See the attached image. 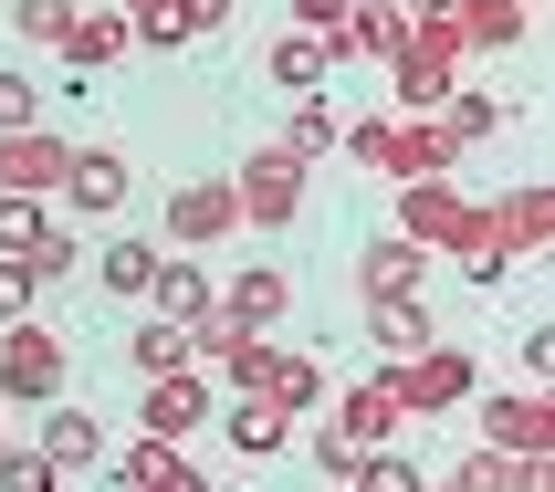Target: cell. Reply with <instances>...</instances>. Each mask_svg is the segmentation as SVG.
<instances>
[{
  "mask_svg": "<svg viewBox=\"0 0 555 492\" xmlns=\"http://www.w3.org/2000/svg\"><path fill=\"white\" fill-rule=\"evenodd\" d=\"M231 199H242V231H294L305 220V157L283 147V137H262L231 168Z\"/></svg>",
  "mask_w": 555,
  "mask_h": 492,
  "instance_id": "cell-1",
  "label": "cell"
},
{
  "mask_svg": "<svg viewBox=\"0 0 555 492\" xmlns=\"http://www.w3.org/2000/svg\"><path fill=\"white\" fill-rule=\"evenodd\" d=\"M462 31L451 22H409V42H399V63H388V94H399V116H440V94L462 85Z\"/></svg>",
  "mask_w": 555,
  "mask_h": 492,
  "instance_id": "cell-2",
  "label": "cell"
},
{
  "mask_svg": "<svg viewBox=\"0 0 555 492\" xmlns=\"http://www.w3.org/2000/svg\"><path fill=\"white\" fill-rule=\"evenodd\" d=\"M63 377H74V357H63V336L53 325H0V399L11 409H53L63 399Z\"/></svg>",
  "mask_w": 555,
  "mask_h": 492,
  "instance_id": "cell-3",
  "label": "cell"
},
{
  "mask_svg": "<svg viewBox=\"0 0 555 492\" xmlns=\"http://www.w3.org/2000/svg\"><path fill=\"white\" fill-rule=\"evenodd\" d=\"M388 377V399H399V419H440V409H462L472 388H482V367H472L462 346H420V357H399Z\"/></svg>",
  "mask_w": 555,
  "mask_h": 492,
  "instance_id": "cell-4",
  "label": "cell"
},
{
  "mask_svg": "<svg viewBox=\"0 0 555 492\" xmlns=\"http://www.w3.org/2000/svg\"><path fill=\"white\" fill-rule=\"evenodd\" d=\"M399 242H420V251H462V242H482V210H472L451 179H409V189H399Z\"/></svg>",
  "mask_w": 555,
  "mask_h": 492,
  "instance_id": "cell-5",
  "label": "cell"
},
{
  "mask_svg": "<svg viewBox=\"0 0 555 492\" xmlns=\"http://www.w3.org/2000/svg\"><path fill=\"white\" fill-rule=\"evenodd\" d=\"M210 409H220V388H210L199 367H179V377H147V399H137V419H147V440L189 451V440L210 430Z\"/></svg>",
  "mask_w": 555,
  "mask_h": 492,
  "instance_id": "cell-6",
  "label": "cell"
},
{
  "mask_svg": "<svg viewBox=\"0 0 555 492\" xmlns=\"http://www.w3.org/2000/svg\"><path fill=\"white\" fill-rule=\"evenodd\" d=\"M74 220H116L126 199H137V168H126V147H74V168H63V189H53Z\"/></svg>",
  "mask_w": 555,
  "mask_h": 492,
  "instance_id": "cell-7",
  "label": "cell"
},
{
  "mask_svg": "<svg viewBox=\"0 0 555 492\" xmlns=\"http://www.w3.org/2000/svg\"><path fill=\"white\" fill-rule=\"evenodd\" d=\"M482 451H503V462H545L555 451V419H545V388H493L482 399Z\"/></svg>",
  "mask_w": 555,
  "mask_h": 492,
  "instance_id": "cell-8",
  "label": "cell"
},
{
  "mask_svg": "<svg viewBox=\"0 0 555 492\" xmlns=\"http://www.w3.org/2000/svg\"><path fill=\"white\" fill-rule=\"evenodd\" d=\"M74 147H63L53 126H22V137H0V199H53Z\"/></svg>",
  "mask_w": 555,
  "mask_h": 492,
  "instance_id": "cell-9",
  "label": "cell"
},
{
  "mask_svg": "<svg viewBox=\"0 0 555 492\" xmlns=\"http://www.w3.org/2000/svg\"><path fill=\"white\" fill-rule=\"evenodd\" d=\"M451 168H462V147H451V137H440L430 116H388V147H377V179H451Z\"/></svg>",
  "mask_w": 555,
  "mask_h": 492,
  "instance_id": "cell-10",
  "label": "cell"
},
{
  "mask_svg": "<svg viewBox=\"0 0 555 492\" xmlns=\"http://www.w3.org/2000/svg\"><path fill=\"white\" fill-rule=\"evenodd\" d=\"M231 231H242V199H231V179H189V189H168V242H179V251L231 242Z\"/></svg>",
  "mask_w": 555,
  "mask_h": 492,
  "instance_id": "cell-11",
  "label": "cell"
},
{
  "mask_svg": "<svg viewBox=\"0 0 555 492\" xmlns=\"http://www.w3.org/2000/svg\"><path fill=\"white\" fill-rule=\"evenodd\" d=\"M283 314H294V273H283V262H251V273L220 283V325H251V336H273Z\"/></svg>",
  "mask_w": 555,
  "mask_h": 492,
  "instance_id": "cell-12",
  "label": "cell"
},
{
  "mask_svg": "<svg viewBox=\"0 0 555 492\" xmlns=\"http://www.w3.org/2000/svg\"><path fill=\"white\" fill-rule=\"evenodd\" d=\"M147 314L157 325H210L220 314V283L189 262V251H157V283H147Z\"/></svg>",
  "mask_w": 555,
  "mask_h": 492,
  "instance_id": "cell-13",
  "label": "cell"
},
{
  "mask_svg": "<svg viewBox=\"0 0 555 492\" xmlns=\"http://www.w3.org/2000/svg\"><path fill=\"white\" fill-rule=\"evenodd\" d=\"M399 42H409V0H357L336 31V74L346 63H399Z\"/></svg>",
  "mask_w": 555,
  "mask_h": 492,
  "instance_id": "cell-14",
  "label": "cell"
},
{
  "mask_svg": "<svg viewBox=\"0 0 555 492\" xmlns=\"http://www.w3.org/2000/svg\"><path fill=\"white\" fill-rule=\"evenodd\" d=\"M545 220H555V199H545V179H525L503 210H482V242L503 251V262H534L545 251Z\"/></svg>",
  "mask_w": 555,
  "mask_h": 492,
  "instance_id": "cell-15",
  "label": "cell"
},
{
  "mask_svg": "<svg viewBox=\"0 0 555 492\" xmlns=\"http://www.w3.org/2000/svg\"><path fill=\"white\" fill-rule=\"evenodd\" d=\"M116 462L126 492H210V471L189 462V451H168V440H126V451H105Z\"/></svg>",
  "mask_w": 555,
  "mask_h": 492,
  "instance_id": "cell-16",
  "label": "cell"
},
{
  "mask_svg": "<svg viewBox=\"0 0 555 492\" xmlns=\"http://www.w3.org/2000/svg\"><path fill=\"white\" fill-rule=\"evenodd\" d=\"M325 419H336L357 451H399V430H409V419H399V399H388V377H357V388H346Z\"/></svg>",
  "mask_w": 555,
  "mask_h": 492,
  "instance_id": "cell-17",
  "label": "cell"
},
{
  "mask_svg": "<svg viewBox=\"0 0 555 492\" xmlns=\"http://www.w3.org/2000/svg\"><path fill=\"white\" fill-rule=\"evenodd\" d=\"M31 451H42V462H53V471H105V451H116V440H105V419H94V409H42V440H31Z\"/></svg>",
  "mask_w": 555,
  "mask_h": 492,
  "instance_id": "cell-18",
  "label": "cell"
},
{
  "mask_svg": "<svg viewBox=\"0 0 555 492\" xmlns=\"http://www.w3.org/2000/svg\"><path fill=\"white\" fill-rule=\"evenodd\" d=\"M451 31H462V53H514L534 31V0H451Z\"/></svg>",
  "mask_w": 555,
  "mask_h": 492,
  "instance_id": "cell-19",
  "label": "cell"
},
{
  "mask_svg": "<svg viewBox=\"0 0 555 492\" xmlns=\"http://www.w3.org/2000/svg\"><path fill=\"white\" fill-rule=\"evenodd\" d=\"M53 53L74 63V74H105L116 53H137V22H116V11L94 0V11H74V22H63V42H53Z\"/></svg>",
  "mask_w": 555,
  "mask_h": 492,
  "instance_id": "cell-20",
  "label": "cell"
},
{
  "mask_svg": "<svg viewBox=\"0 0 555 492\" xmlns=\"http://www.w3.org/2000/svg\"><path fill=\"white\" fill-rule=\"evenodd\" d=\"M357 283H367V305H388V294H420V283H430V251L399 242V231H377V242L357 251Z\"/></svg>",
  "mask_w": 555,
  "mask_h": 492,
  "instance_id": "cell-21",
  "label": "cell"
},
{
  "mask_svg": "<svg viewBox=\"0 0 555 492\" xmlns=\"http://www.w3.org/2000/svg\"><path fill=\"white\" fill-rule=\"evenodd\" d=\"M325 74H336V42H314V31H283L273 53H262V85H283L294 105H305V94H325Z\"/></svg>",
  "mask_w": 555,
  "mask_h": 492,
  "instance_id": "cell-22",
  "label": "cell"
},
{
  "mask_svg": "<svg viewBox=\"0 0 555 492\" xmlns=\"http://www.w3.org/2000/svg\"><path fill=\"white\" fill-rule=\"evenodd\" d=\"M220 430H231V451L242 462H273V451H294V419H283L273 399H231V409H210Z\"/></svg>",
  "mask_w": 555,
  "mask_h": 492,
  "instance_id": "cell-23",
  "label": "cell"
},
{
  "mask_svg": "<svg viewBox=\"0 0 555 492\" xmlns=\"http://www.w3.org/2000/svg\"><path fill=\"white\" fill-rule=\"evenodd\" d=\"M367 346L388 357V367H399V357H420V346H440V336H430V305H420V294H388V305H367Z\"/></svg>",
  "mask_w": 555,
  "mask_h": 492,
  "instance_id": "cell-24",
  "label": "cell"
},
{
  "mask_svg": "<svg viewBox=\"0 0 555 492\" xmlns=\"http://www.w3.org/2000/svg\"><path fill=\"white\" fill-rule=\"evenodd\" d=\"M94 283H105L116 305H147V283H157V242H94Z\"/></svg>",
  "mask_w": 555,
  "mask_h": 492,
  "instance_id": "cell-25",
  "label": "cell"
},
{
  "mask_svg": "<svg viewBox=\"0 0 555 492\" xmlns=\"http://www.w3.org/2000/svg\"><path fill=\"white\" fill-rule=\"evenodd\" d=\"M440 137H451V147H482V137H493V126H503V105H493V94H472V85H451V94H440Z\"/></svg>",
  "mask_w": 555,
  "mask_h": 492,
  "instance_id": "cell-26",
  "label": "cell"
},
{
  "mask_svg": "<svg viewBox=\"0 0 555 492\" xmlns=\"http://www.w3.org/2000/svg\"><path fill=\"white\" fill-rule=\"evenodd\" d=\"M262 399H273L283 419H305V409H325V367H314V357H273V388H262Z\"/></svg>",
  "mask_w": 555,
  "mask_h": 492,
  "instance_id": "cell-27",
  "label": "cell"
},
{
  "mask_svg": "<svg viewBox=\"0 0 555 492\" xmlns=\"http://www.w3.org/2000/svg\"><path fill=\"white\" fill-rule=\"evenodd\" d=\"M126 357H137V377H179L189 367V325H137V336H126Z\"/></svg>",
  "mask_w": 555,
  "mask_h": 492,
  "instance_id": "cell-28",
  "label": "cell"
},
{
  "mask_svg": "<svg viewBox=\"0 0 555 492\" xmlns=\"http://www.w3.org/2000/svg\"><path fill=\"white\" fill-rule=\"evenodd\" d=\"M336 126H346L336 105H325V94H305V105H294V126H283V147L314 168V157H336Z\"/></svg>",
  "mask_w": 555,
  "mask_h": 492,
  "instance_id": "cell-29",
  "label": "cell"
},
{
  "mask_svg": "<svg viewBox=\"0 0 555 492\" xmlns=\"http://www.w3.org/2000/svg\"><path fill=\"white\" fill-rule=\"evenodd\" d=\"M346 492H430V471L409 462V451H367V462L346 471Z\"/></svg>",
  "mask_w": 555,
  "mask_h": 492,
  "instance_id": "cell-30",
  "label": "cell"
},
{
  "mask_svg": "<svg viewBox=\"0 0 555 492\" xmlns=\"http://www.w3.org/2000/svg\"><path fill=\"white\" fill-rule=\"evenodd\" d=\"M74 262H85V242H74L63 220H42V242L22 251V273H31V283H63V273H74Z\"/></svg>",
  "mask_w": 555,
  "mask_h": 492,
  "instance_id": "cell-31",
  "label": "cell"
},
{
  "mask_svg": "<svg viewBox=\"0 0 555 492\" xmlns=\"http://www.w3.org/2000/svg\"><path fill=\"white\" fill-rule=\"evenodd\" d=\"M42 220H53V199H0V262H22L42 242Z\"/></svg>",
  "mask_w": 555,
  "mask_h": 492,
  "instance_id": "cell-32",
  "label": "cell"
},
{
  "mask_svg": "<svg viewBox=\"0 0 555 492\" xmlns=\"http://www.w3.org/2000/svg\"><path fill=\"white\" fill-rule=\"evenodd\" d=\"M157 22L179 31V42H210V31H231V0H168Z\"/></svg>",
  "mask_w": 555,
  "mask_h": 492,
  "instance_id": "cell-33",
  "label": "cell"
},
{
  "mask_svg": "<svg viewBox=\"0 0 555 492\" xmlns=\"http://www.w3.org/2000/svg\"><path fill=\"white\" fill-rule=\"evenodd\" d=\"M63 22H74V0H11V31L22 42H63Z\"/></svg>",
  "mask_w": 555,
  "mask_h": 492,
  "instance_id": "cell-34",
  "label": "cell"
},
{
  "mask_svg": "<svg viewBox=\"0 0 555 492\" xmlns=\"http://www.w3.org/2000/svg\"><path fill=\"white\" fill-rule=\"evenodd\" d=\"M22 126H42V94L31 74H0V137H22Z\"/></svg>",
  "mask_w": 555,
  "mask_h": 492,
  "instance_id": "cell-35",
  "label": "cell"
},
{
  "mask_svg": "<svg viewBox=\"0 0 555 492\" xmlns=\"http://www.w3.org/2000/svg\"><path fill=\"white\" fill-rule=\"evenodd\" d=\"M0 492H63V471L42 462V451H11V462H0Z\"/></svg>",
  "mask_w": 555,
  "mask_h": 492,
  "instance_id": "cell-36",
  "label": "cell"
},
{
  "mask_svg": "<svg viewBox=\"0 0 555 492\" xmlns=\"http://www.w3.org/2000/svg\"><path fill=\"white\" fill-rule=\"evenodd\" d=\"M451 492H514V462H503V451H472V462L451 471Z\"/></svg>",
  "mask_w": 555,
  "mask_h": 492,
  "instance_id": "cell-37",
  "label": "cell"
},
{
  "mask_svg": "<svg viewBox=\"0 0 555 492\" xmlns=\"http://www.w3.org/2000/svg\"><path fill=\"white\" fill-rule=\"evenodd\" d=\"M305 440H314V462L336 471V482H346V471H357V462H367V451H357V440H346V430H336V419H314V430H305Z\"/></svg>",
  "mask_w": 555,
  "mask_h": 492,
  "instance_id": "cell-38",
  "label": "cell"
},
{
  "mask_svg": "<svg viewBox=\"0 0 555 492\" xmlns=\"http://www.w3.org/2000/svg\"><path fill=\"white\" fill-rule=\"evenodd\" d=\"M346 11H357V0H294V31H314V42H336V31H346Z\"/></svg>",
  "mask_w": 555,
  "mask_h": 492,
  "instance_id": "cell-39",
  "label": "cell"
},
{
  "mask_svg": "<svg viewBox=\"0 0 555 492\" xmlns=\"http://www.w3.org/2000/svg\"><path fill=\"white\" fill-rule=\"evenodd\" d=\"M31 294H42V283H31L22 262H0V325H22V314H31Z\"/></svg>",
  "mask_w": 555,
  "mask_h": 492,
  "instance_id": "cell-40",
  "label": "cell"
},
{
  "mask_svg": "<svg viewBox=\"0 0 555 492\" xmlns=\"http://www.w3.org/2000/svg\"><path fill=\"white\" fill-rule=\"evenodd\" d=\"M451 262H462V273H472V283H503V273H514V262H503V251H493V242H462V251H451Z\"/></svg>",
  "mask_w": 555,
  "mask_h": 492,
  "instance_id": "cell-41",
  "label": "cell"
},
{
  "mask_svg": "<svg viewBox=\"0 0 555 492\" xmlns=\"http://www.w3.org/2000/svg\"><path fill=\"white\" fill-rule=\"evenodd\" d=\"M514 492H555V451L545 462H514Z\"/></svg>",
  "mask_w": 555,
  "mask_h": 492,
  "instance_id": "cell-42",
  "label": "cell"
},
{
  "mask_svg": "<svg viewBox=\"0 0 555 492\" xmlns=\"http://www.w3.org/2000/svg\"><path fill=\"white\" fill-rule=\"evenodd\" d=\"M105 11H116V22H157V11H168V0H105Z\"/></svg>",
  "mask_w": 555,
  "mask_h": 492,
  "instance_id": "cell-43",
  "label": "cell"
},
{
  "mask_svg": "<svg viewBox=\"0 0 555 492\" xmlns=\"http://www.w3.org/2000/svg\"><path fill=\"white\" fill-rule=\"evenodd\" d=\"M0 462H11V440H0Z\"/></svg>",
  "mask_w": 555,
  "mask_h": 492,
  "instance_id": "cell-44",
  "label": "cell"
},
{
  "mask_svg": "<svg viewBox=\"0 0 555 492\" xmlns=\"http://www.w3.org/2000/svg\"><path fill=\"white\" fill-rule=\"evenodd\" d=\"M210 492H231V482H210Z\"/></svg>",
  "mask_w": 555,
  "mask_h": 492,
  "instance_id": "cell-45",
  "label": "cell"
},
{
  "mask_svg": "<svg viewBox=\"0 0 555 492\" xmlns=\"http://www.w3.org/2000/svg\"><path fill=\"white\" fill-rule=\"evenodd\" d=\"M430 492H451V482H430Z\"/></svg>",
  "mask_w": 555,
  "mask_h": 492,
  "instance_id": "cell-46",
  "label": "cell"
},
{
  "mask_svg": "<svg viewBox=\"0 0 555 492\" xmlns=\"http://www.w3.org/2000/svg\"><path fill=\"white\" fill-rule=\"evenodd\" d=\"M116 492H126V482H116Z\"/></svg>",
  "mask_w": 555,
  "mask_h": 492,
  "instance_id": "cell-47",
  "label": "cell"
}]
</instances>
